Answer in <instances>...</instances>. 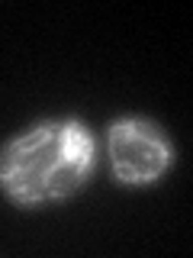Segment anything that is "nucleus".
Here are the masks:
<instances>
[{"label": "nucleus", "instance_id": "nucleus-1", "mask_svg": "<svg viewBox=\"0 0 193 258\" xmlns=\"http://www.w3.org/2000/svg\"><path fill=\"white\" fill-rule=\"evenodd\" d=\"M90 136L74 123H42L13 139L0 155V184L16 200L61 197L90 168Z\"/></svg>", "mask_w": 193, "mask_h": 258}, {"label": "nucleus", "instance_id": "nucleus-2", "mask_svg": "<svg viewBox=\"0 0 193 258\" xmlns=\"http://www.w3.org/2000/svg\"><path fill=\"white\" fill-rule=\"evenodd\" d=\"M110 158L123 181H151L167 165V142L145 119H123L110 133Z\"/></svg>", "mask_w": 193, "mask_h": 258}]
</instances>
